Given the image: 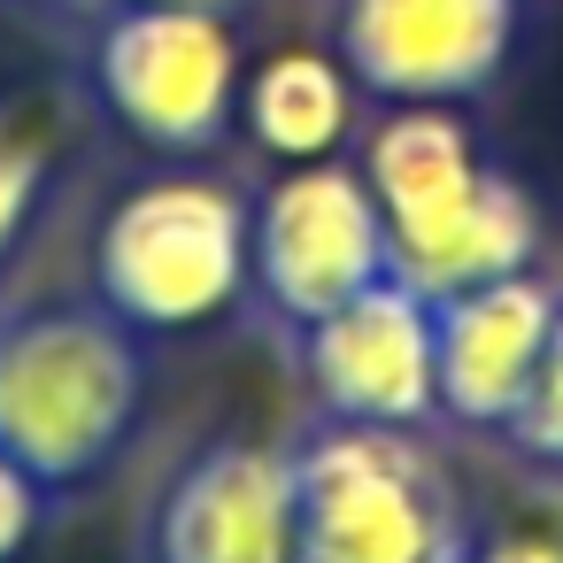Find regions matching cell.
<instances>
[{"label": "cell", "instance_id": "6da1fadb", "mask_svg": "<svg viewBox=\"0 0 563 563\" xmlns=\"http://www.w3.org/2000/svg\"><path fill=\"white\" fill-rule=\"evenodd\" d=\"M147 417V340L86 301H32L0 317V455L55 501L93 494Z\"/></svg>", "mask_w": 563, "mask_h": 563}, {"label": "cell", "instance_id": "7a4b0ae2", "mask_svg": "<svg viewBox=\"0 0 563 563\" xmlns=\"http://www.w3.org/2000/svg\"><path fill=\"white\" fill-rule=\"evenodd\" d=\"M363 178L386 217L394 278H409L424 301L517 278L540 255V201L501 163L478 155L455 109L432 101L386 109L363 140Z\"/></svg>", "mask_w": 563, "mask_h": 563}, {"label": "cell", "instance_id": "3957f363", "mask_svg": "<svg viewBox=\"0 0 563 563\" xmlns=\"http://www.w3.org/2000/svg\"><path fill=\"white\" fill-rule=\"evenodd\" d=\"M478 532L455 471L401 424L294 432V563H471Z\"/></svg>", "mask_w": 563, "mask_h": 563}, {"label": "cell", "instance_id": "277c9868", "mask_svg": "<svg viewBox=\"0 0 563 563\" xmlns=\"http://www.w3.org/2000/svg\"><path fill=\"white\" fill-rule=\"evenodd\" d=\"M86 294L140 340L209 332L247 301V201L224 178L170 170L124 186L86 240Z\"/></svg>", "mask_w": 563, "mask_h": 563}, {"label": "cell", "instance_id": "5b68a950", "mask_svg": "<svg viewBox=\"0 0 563 563\" xmlns=\"http://www.w3.org/2000/svg\"><path fill=\"white\" fill-rule=\"evenodd\" d=\"M86 101L140 155H217L240 124V40L224 9L109 0V16L86 32Z\"/></svg>", "mask_w": 563, "mask_h": 563}, {"label": "cell", "instance_id": "8992f818", "mask_svg": "<svg viewBox=\"0 0 563 563\" xmlns=\"http://www.w3.org/2000/svg\"><path fill=\"white\" fill-rule=\"evenodd\" d=\"M394 271L363 163H286L247 201V294L294 332Z\"/></svg>", "mask_w": 563, "mask_h": 563}, {"label": "cell", "instance_id": "52a82bcc", "mask_svg": "<svg viewBox=\"0 0 563 563\" xmlns=\"http://www.w3.org/2000/svg\"><path fill=\"white\" fill-rule=\"evenodd\" d=\"M132 563H294V440L186 448L140 501Z\"/></svg>", "mask_w": 563, "mask_h": 563}, {"label": "cell", "instance_id": "ba28073f", "mask_svg": "<svg viewBox=\"0 0 563 563\" xmlns=\"http://www.w3.org/2000/svg\"><path fill=\"white\" fill-rule=\"evenodd\" d=\"M525 0H332V55L355 93L463 109L501 86Z\"/></svg>", "mask_w": 563, "mask_h": 563}, {"label": "cell", "instance_id": "9c48e42d", "mask_svg": "<svg viewBox=\"0 0 563 563\" xmlns=\"http://www.w3.org/2000/svg\"><path fill=\"white\" fill-rule=\"evenodd\" d=\"M294 363L332 424H401L424 432L440 417L432 401V301L409 278H378L347 294L340 309L294 324Z\"/></svg>", "mask_w": 563, "mask_h": 563}, {"label": "cell", "instance_id": "30bf717a", "mask_svg": "<svg viewBox=\"0 0 563 563\" xmlns=\"http://www.w3.org/2000/svg\"><path fill=\"white\" fill-rule=\"evenodd\" d=\"M563 294L532 271L486 278L432 301V401L463 432H501L532 386V363L548 347Z\"/></svg>", "mask_w": 563, "mask_h": 563}, {"label": "cell", "instance_id": "8fae6325", "mask_svg": "<svg viewBox=\"0 0 563 563\" xmlns=\"http://www.w3.org/2000/svg\"><path fill=\"white\" fill-rule=\"evenodd\" d=\"M240 124L271 163H324L355 132V78L340 55L286 47L240 78Z\"/></svg>", "mask_w": 563, "mask_h": 563}, {"label": "cell", "instance_id": "7c38bea8", "mask_svg": "<svg viewBox=\"0 0 563 563\" xmlns=\"http://www.w3.org/2000/svg\"><path fill=\"white\" fill-rule=\"evenodd\" d=\"M47 186H55V155H47V140L0 109V263L24 247V232H32Z\"/></svg>", "mask_w": 563, "mask_h": 563}, {"label": "cell", "instance_id": "4fadbf2b", "mask_svg": "<svg viewBox=\"0 0 563 563\" xmlns=\"http://www.w3.org/2000/svg\"><path fill=\"white\" fill-rule=\"evenodd\" d=\"M501 440H509L525 463H540V471L563 478V309H555V324H548V347H540L532 386H525L517 417L501 424Z\"/></svg>", "mask_w": 563, "mask_h": 563}, {"label": "cell", "instance_id": "5bb4252c", "mask_svg": "<svg viewBox=\"0 0 563 563\" xmlns=\"http://www.w3.org/2000/svg\"><path fill=\"white\" fill-rule=\"evenodd\" d=\"M55 509H63V501H55L16 455H0V563H24V555L40 548V532H47Z\"/></svg>", "mask_w": 563, "mask_h": 563}, {"label": "cell", "instance_id": "9a60e30c", "mask_svg": "<svg viewBox=\"0 0 563 563\" xmlns=\"http://www.w3.org/2000/svg\"><path fill=\"white\" fill-rule=\"evenodd\" d=\"M471 563H563V540L555 532H501V540H478Z\"/></svg>", "mask_w": 563, "mask_h": 563}, {"label": "cell", "instance_id": "2e32d148", "mask_svg": "<svg viewBox=\"0 0 563 563\" xmlns=\"http://www.w3.org/2000/svg\"><path fill=\"white\" fill-rule=\"evenodd\" d=\"M163 9H224V16H232L240 0H163Z\"/></svg>", "mask_w": 563, "mask_h": 563}]
</instances>
